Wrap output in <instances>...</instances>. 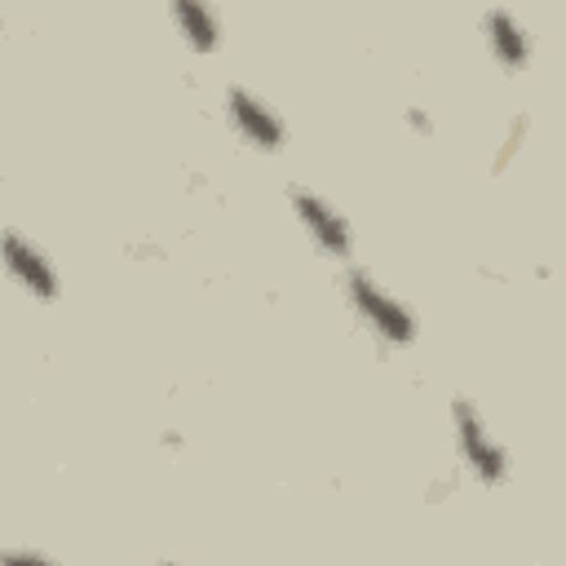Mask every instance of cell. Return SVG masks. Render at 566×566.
<instances>
[{
    "instance_id": "cell-1",
    "label": "cell",
    "mask_w": 566,
    "mask_h": 566,
    "mask_svg": "<svg viewBox=\"0 0 566 566\" xmlns=\"http://www.w3.org/2000/svg\"><path fill=\"white\" fill-rule=\"evenodd\" d=\"M340 292H345L349 310L363 318V327H367L380 345H389V349H407V345H416V336H420L416 314H411L389 287H380L367 270L349 265V270L340 274Z\"/></svg>"
},
{
    "instance_id": "cell-2",
    "label": "cell",
    "mask_w": 566,
    "mask_h": 566,
    "mask_svg": "<svg viewBox=\"0 0 566 566\" xmlns=\"http://www.w3.org/2000/svg\"><path fill=\"white\" fill-rule=\"evenodd\" d=\"M451 429H455L460 464L473 473V482L478 486H500L509 478V451L495 438V429L486 424V416L478 411V402L451 398Z\"/></svg>"
},
{
    "instance_id": "cell-3",
    "label": "cell",
    "mask_w": 566,
    "mask_h": 566,
    "mask_svg": "<svg viewBox=\"0 0 566 566\" xmlns=\"http://www.w3.org/2000/svg\"><path fill=\"white\" fill-rule=\"evenodd\" d=\"M287 199H292V212H296L301 230L310 234V243H314L323 256H336V261H349V256H354V230H349L345 212H336L332 199H323V195L310 190V186H292Z\"/></svg>"
},
{
    "instance_id": "cell-4",
    "label": "cell",
    "mask_w": 566,
    "mask_h": 566,
    "mask_svg": "<svg viewBox=\"0 0 566 566\" xmlns=\"http://www.w3.org/2000/svg\"><path fill=\"white\" fill-rule=\"evenodd\" d=\"M0 265L9 270V279L35 296V301H57L62 279L53 270V261L44 256V248L35 239H27L22 230H0Z\"/></svg>"
},
{
    "instance_id": "cell-5",
    "label": "cell",
    "mask_w": 566,
    "mask_h": 566,
    "mask_svg": "<svg viewBox=\"0 0 566 566\" xmlns=\"http://www.w3.org/2000/svg\"><path fill=\"white\" fill-rule=\"evenodd\" d=\"M226 119H230V128L239 133V142H248V146H256V150H279V146L287 142L283 115H279L265 97H256L248 84H230V88H226Z\"/></svg>"
},
{
    "instance_id": "cell-6",
    "label": "cell",
    "mask_w": 566,
    "mask_h": 566,
    "mask_svg": "<svg viewBox=\"0 0 566 566\" xmlns=\"http://www.w3.org/2000/svg\"><path fill=\"white\" fill-rule=\"evenodd\" d=\"M482 35H486V49L491 57L504 66V71H522L535 53V40L531 31L509 13V9H486L482 13Z\"/></svg>"
},
{
    "instance_id": "cell-7",
    "label": "cell",
    "mask_w": 566,
    "mask_h": 566,
    "mask_svg": "<svg viewBox=\"0 0 566 566\" xmlns=\"http://www.w3.org/2000/svg\"><path fill=\"white\" fill-rule=\"evenodd\" d=\"M172 27L181 31V40L195 49V53H217L221 49V13L208 9V4H190V0H177L168 9Z\"/></svg>"
},
{
    "instance_id": "cell-8",
    "label": "cell",
    "mask_w": 566,
    "mask_h": 566,
    "mask_svg": "<svg viewBox=\"0 0 566 566\" xmlns=\"http://www.w3.org/2000/svg\"><path fill=\"white\" fill-rule=\"evenodd\" d=\"M0 566H62V562H53L49 553H35V548H4Z\"/></svg>"
},
{
    "instance_id": "cell-9",
    "label": "cell",
    "mask_w": 566,
    "mask_h": 566,
    "mask_svg": "<svg viewBox=\"0 0 566 566\" xmlns=\"http://www.w3.org/2000/svg\"><path fill=\"white\" fill-rule=\"evenodd\" d=\"M407 124H411V133H424V137L433 133V119H429L420 106H407Z\"/></svg>"
},
{
    "instance_id": "cell-10",
    "label": "cell",
    "mask_w": 566,
    "mask_h": 566,
    "mask_svg": "<svg viewBox=\"0 0 566 566\" xmlns=\"http://www.w3.org/2000/svg\"><path fill=\"white\" fill-rule=\"evenodd\" d=\"M164 447H168V451H181L186 442H181V433H172V429H168V433H164Z\"/></svg>"
},
{
    "instance_id": "cell-11",
    "label": "cell",
    "mask_w": 566,
    "mask_h": 566,
    "mask_svg": "<svg viewBox=\"0 0 566 566\" xmlns=\"http://www.w3.org/2000/svg\"><path fill=\"white\" fill-rule=\"evenodd\" d=\"M150 566H177V562H168V557H159V562H150Z\"/></svg>"
}]
</instances>
